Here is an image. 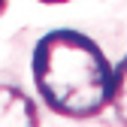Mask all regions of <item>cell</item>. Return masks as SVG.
Returning <instances> with one entry per match:
<instances>
[{"mask_svg": "<svg viewBox=\"0 0 127 127\" xmlns=\"http://www.w3.org/2000/svg\"><path fill=\"white\" fill-rule=\"evenodd\" d=\"M3 9H6V0H0V12H3Z\"/></svg>", "mask_w": 127, "mask_h": 127, "instance_id": "5b68a950", "label": "cell"}, {"mask_svg": "<svg viewBox=\"0 0 127 127\" xmlns=\"http://www.w3.org/2000/svg\"><path fill=\"white\" fill-rule=\"evenodd\" d=\"M0 127H36V109L21 91L0 88Z\"/></svg>", "mask_w": 127, "mask_h": 127, "instance_id": "7a4b0ae2", "label": "cell"}, {"mask_svg": "<svg viewBox=\"0 0 127 127\" xmlns=\"http://www.w3.org/2000/svg\"><path fill=\"white\" fill-rule=\"evenodd\" d=\"M112 106L118 118L127 124V58L112 70Z\"/></svg>", "mask_w": 127, "mask_h": 127, "instance_id": "3957f363", "label": "cell"}, {"mask_svg": "<svg viewBox=\"0 0 127 127\" xmlns=\"http://www.w3.org/2000/svg\"><path fill=\"white\" fill-rule=\"evenodd\" d=\"M42 3H67V0H42Z\"/></svg>", "mask_w": 127, "mask_h": 127, "instance_id": "277c9868", "label": "cell"}, {"mask_svg": "<svg viewBox=\"0 0 127 127\" xmlns=\"http://www.w3.org/2000/svg\"><path fill=\"white\" fill-rule=\"evenodd\" d=\"M33 82L45 106L67 118H91L112 103V64L91 36L70 27L36 42Z\"/></svg>", "mask_w": 127, "mask_h": 127, "instance_id": "6da1fadb", "label": "cell"}]
</instances>
